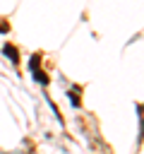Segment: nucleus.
Segmentation results:
<instances>
[{"mask_svg": "<svg viewBox=\"0 0 144 154\" xmlns=\"http://www.w3.org/2000/svg\"><path fill=\"white\" fill-rule=\"evenodd\" d=\"M2 55L5 58H10V63H19V51H17V46H12V43H5L2 46Z\"/></svg>", "mask_w": 144, "mask_h": 154, "instance_id": "f257e3e1", "label": "nucleus"}, {"mask_svg": "<svg viewBox=\"0 0 144 154\" xmlns=\"http://www.w3.org/2000/svg\"><path fill=\"white\" fill-rule=\"evenodd\" d=\"M34 79H36V82H41L43 87H48V82H50V77H48L41 67H38V70H34Z\"/></svg>", "mask_w": 144, "mask_h": 154, "instance_id": "f03ea898", "label": "nucleus"}, {"mask_svg": "<svg viewBox=\"0 0 144 154\" xmlns=\"http://www.w3.org/2000/svg\"><path fill=\"white\" fill-rule=\"evenodd\" d=\"M41 58H43L41 53H34V55H31V60H29V70H31V72L41 67Z\"/></svg>", "mask_w": 144, "mask_h": 154, "instance_id": "20e7f679", "label": "nucleus"}, {"mask_svg": "<svg viewBox=\"0 0 144 154\" xmlns=\"http://www.w3.org/2000/svg\"><path fill=\"white\" fill-rule=\"evenodd\" d=\"M79 94H82V89H79V87H77V89H72V91L67 94V96H70V101H72V106H77V108L82 106V99H79Z\"/></svg>", "mask_w": 144, "mask_h": 154, "instance_id": "7ed1b4c3", "label": "nucleus"}]
</instances>
